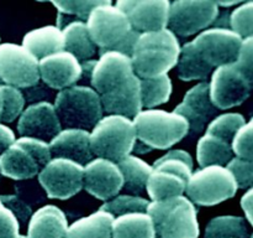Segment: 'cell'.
Masks as SVG:
<instances>
[{
	"instance_id": "6da1fadb",
	"label": "cell",
	"mask_w": 253,
	"mask_h": 238,
	"mask_svg": "<svg viewBox=\"0 0 253 238\" xmlns=\"http://www.w3.org/2000/svg\"><path fill=\"white\" fill-rule=\"evenodd\" d=\"M85 24L99 54L116 51L131 56L140 36L131 26L125 12L109 0L91 10Z\"/></svg>"
},
{
	"instance_id": "7a4b0ae2",
	"label": "cell",
	"mask_w": 253,
	"mask_h": 238,
	"mask_svg": "<svg viewBox=\"0 0 253 238\" xmlns=\"http://www.w3.org/2000/svg\"><path fill=\"white\" fill-rule=\"evenodd\" d=\"M179 52V42L170 30L140 34L130 56L133 72L141 79L167 74L177 66Z\"/></svg>"
},
{
	"instance_id": "3957f363",
	"label": "cell",
	"mask_w": 253,
	"mask_h": 238,
	"mask_svg": "<svg viewBox=\"0 0 253 238\" xmlns=\"http://www.w3.org/2000/svg\"><path fill=\"white\" fill-rule=\"evenodd\" d=\"M193 174V158L189 153L173 149L152 165L147 181L148 196L152 201H163L184 195Z\"/></svg>"
},
{
	"instance_id": "277c9868",
	"label": "cell",
	"mask_w": 253,
	"mask_h": 238,
	"mask_svg": "<svg viewBox=\"0 0 253 238\" xmlns=\"http://www.w3.org/2000/svg\"><path fill=\"white\" fill-rule=\"evenodd\" d=\"M53 106L62 129L91 131L104 117L100 96L89 86L76 84L59 91Z\"/></svg>"
},
{
	"instance_id": "5b68a950",
	"label": "cell",
	"mask_w": 253,
	"mask_h": 238,
	"mask_svg": "<svg viewBox=\"0 0 253 238\" xmlns=\"http://www.w3.org/2000/svg\"><path fill=\"white\" fill-rule=\"evenodd\" d=\"M156 238H198L199 223L195 205L185 196L152 201L147 207Z\"/></svg>"
},
{
	"instance_id": "8992f818",
	"label": "cell",
	"mask_w": 253,
	"mask_h": 238,
	"mask_svg": "<svg viewBox=\"0 0 253 238\" xmlns=\"http://www.w3.org/2000/svg\"><path fill=\"white\" fill-rule=\"evenodd\" d=\"M137 140L151 150H166L189 134V124L179 114L163 109H142L132 119Z\"/></svg>"
},
{
	"instance_id": "52a82bcc",
	"label": "cell",
	"mask_w": 253,
	"mask_h": 238,
	"mask_svg": "<svg viewBox=\"0 0 253 238\" xmlns=\"http://www.w3.org/2000/svg\"><path fill=\"white\" fill-rule=\"evenodd\" d=\"M136 129L132 119L108 114L90 131V148L94 158L119 163L135 148Z\"/></svg>"
},
{
	"instance_id": "ba28073f",
	"label": "cell",
	"mask_w": 253,
	"mask_h": 238,
	"mask_svg": "<svg viewBox=\"0 0 253 238\" xmlns=\"http://www.w3.org/2000/svg\"><path fill=\"white\" fill-rule=\"evenodd\" d=\"M51 159L48 143L21 136L0 155V174L12 180H30L39 176Z\"/></svg>"
},
{
	"instance_id": "9c48e42d",
	"label": "cell",
	"mask_w": 253,
	"mask_h": 238,
	"mask_svg": "<svg viewBox=\"0 0 253 238\" xmlns=\"http://www.w3.org/2000/svg\"><path fill=\"white\" fill-rule=\"evenodd\" d=\"M237 183L226 166L210 165L192 174L187 185L188 198L199 206H214L236 195Z\"/></svg>"
},
{
	"instance_id": "30bf717a",
	"label": "cell",
	"mask_w": 253,
	"mask_h": 238,
	"mask_svg": "<svg viewBox=\"0 0 253 238\" xmlns=\"http://www.w3.org/2000/svg\"><path fill=\"white\" fill-rule=\"evenodd\" d=\"M242 40L230 27L216 26L202 31L190 42L204 63L214 69L237 61Z\"/></svg>"
},
{
	"instance_id": "8fae6325",
	"label": "cell",
	"mask_w": 253,
	"mask_h": 238,
	"mask_svg": "<svg viewBox=\"0 0 253 238\" xmlns=\"http://www.w3.org/2000/svg\"><path fill=\"white\" fill-rule=\"evenodd\" d=\"M252 89L253 83L236 62L215 68L209 82L210 99L219 111L242 104Z\"/></svg>"
},
{
	"instance_id": "7c38bea8",
	"label": "cell",
	"mask_w": 253,
	"mask_h": 238,
	"mask_svg": "<svg viewBox=\"0 0 253 238\" xmlns=\"http://www.w3.org/2000/svg\"><path fill=\"white\" fill-rule=\"evenodd\" d=\"M219 16V6L210 0H178L170 2L168 30L175 36L187 37L198 34L214 24Z\"/></svg>"
},
{
	"instance_id": "4fadbf2b",
	"label": "cell",
	"mask_w": 253,
	"mask_h": 238,
	"mask_svg": "<svg viewBox=\"0 0 253 238\" xmlns=\"http://www.w3.org/2000/svg\"><path fill=\"white\" fill-rule=\"evenodd\" d=\"M0 81L17 89H27L40 82L39 60L22 45H0Z\"/></svg>"
},
{
	"instance_id": "5bb4252c",
	"label": "cell",
	"mask_w": 253,
	"mask_h": 238,
	"mask_svg": "<svg viewBox=\"0 0 253 238\" xmlns=\"http://www.w3.org/2000/svg\"><path fill=\"white\" fill-rule=\"evenodd\" d=\"M84 166L76 161L52 158L39 174V182L49 198L68 200L83 188Z\"/></svg>"
},
{
	"instance_id": "9a60e30c",
	"label": "cell",
	"mask_w": 253,
	"mask_h": 238,
	"mask_svg": "<svg viewBox=\"0 0 253 238\" xmlns=\"http://www.w3.org/2000/svg\"><path fill=\"white\" fill-rule=\"evenodd\" d=\"M131 57L116 51L100 54L90 77L91 88L99 96L111 93L125 86L133 76Z\"/></svg>"
},
{
	"instance_id": "2e32d148",
	"label": "cell",
	"mask_w": 253,
	"mask_h": 238,
	"mask_svg": "<svg viewBox=\"0 0 253 238\" xmlns=\"http://www.w3.org/2000/svg\"><path fill=\"white\" fill-rule=\"evenodd\" d=\"M115 5L125 12L138 34L168 27L170 2L167 0H120Z\"/></svg>"
},
{
	"instance_id": "e0dca14e",
	"label": "cell",
	"mask_w": 253,
	"mask_h": 238,
	"mask_svg": "<svg viewBox=\"0 0 253 238\" xmlns=\"http://www.w3.org/2000/svg\"><path fill=\"white\" fill-rule=\"evenodd\" d=\"M173 112L188 121L190 135H199L207 129L210 121L217 117L219 109L210 99L209 83L200 82L185 93L182 103L178 104Z\"/></svg>"
},
{
	"instance_id": "ac0fdd59",
	"label": "cell",
	"mask_w": 253,
	"mask_h": 238,
	"mask_svg": "<svg viewBox=\"0 0 253 238\" xmlns=\"http://www.w3.org/2000/svg\"><path fill=\"white\" fill-rule=\"evenodd\" d=\"M124 178L118 164L101 158H94L84 166L83 188L94 197L109 201L123 190Z\"/></svg>"
},
{
	"instance_id": "d6986e66",
	"label": "cell",
	"mask_w": 253,
	"mask_h": 238,
	"mask_svg": "<svg viewBox=\"0 0 253 238\" xmlns=\"http://www.w3.org/2000/svg\"><path fill=\"white\" fill-rule=\"evenodd\" d=\"M61 130V121L54 106L46 101L36 102L24 109L17 123L20 135L39 139L48 144Z\"/></svg>"
},
{
	"instance_id": "ffe728a7",
	"label": "cell",
	"mask_w": 253,
	"mask_h": 238,
	"mask_svg": "<svg viewBox=\"0 0 253 238\" xmlns=\"http://www.w3.org/2000/svg\"><path fill=\"white\" fill-rule=\"evenodd\" d=\"M40 79L48 88L63 91L82 78L81 62L67 51L49 55L39 61Z\"/></svg>"
},
{
	"instance_id": "44dd1931",
	"label": "cell",
	"mask_w": 253,
	"mask_h": 238,
	"mask_svg": "<svg viewBox=\"0 0 253 238\" xmlns=\"http://www.w3.org/2000/svg\"><path fill=\"white\" fill-rule=\"evenodd\" d=\"M52 158L76 161L85 166L94 159L90 148V131L82 129H62L49 143Z\"/></svg>"
},
{
	"instance_id": "7402d4cb",
	"label": "cell",
	"mask_w": 253,
	"mask_h": 238,
	"mask_svg": "<svg viewBox=\"0 0 253 238\" xmlns=\"http://www.w3.org/2000/svg\"><path fill=\"white\" fill-rule=\"evenodd\" d=\"M104 112L114 116H123L133 119L142 111L141 99V79L133 76L127 83L118 91L100 96Z\"/></svg>"
},
{
	"instance_id": "603a6c76",
	"label": "cell",
	"mask_w": 253,
	"mask_h": 238,
	"mask_svg": "<svg viewBox=\"0 0 253 238\" xmlns=\"http://www.w3.org/2000/svg\"><path fill=\"white\" fill-rule=\"evenodd\" d=\"M68 227L61 208L53 205L42 206L30 218L27 238H66Z\"/></svg>"
},
{
	"instance_id": "cb8c5ba5",
	"label": "cell",
	"mask_w": 253,
	"mask_h": 238,
	"mask_svg": "<svg viewBox=\"0 0 253 238\" xmlns=\"http://www.w3.org/2000/svg\"><path fill=\"white\" fill-rule=\"evenodd\" d=\"M22 46L40 61L49 55L64 51L63 34L61 29L52 25L34 29L24 36Z\"/></svg>"
},
{
	"instance_id": "d4e9b609",
	"label": "cell",
	"mask_w": 253,
	"mask_h": 238,
	"mask_svg": "<svg viewBox=\"0 0 253 238\" xmlns=\"http://www.w3.org/2000/svg\"><path fill=\"white\" fill-rule=\"evenodd\" d=\"M114 220L115 217L111 213L98 210L72 223L66 238H113Z\"/></svg>"
},
{
	"instance_id": "484cf974",
	"label": "cell",
	"mask_w": 253,
	"mask_h": 238,
	"mask_svg": "<svg viewBox=\"0 0 253 238\" xmlns=\"http://www.w3.org/2000/svg\"><path fill=\"white\" fill-rule=\"evenodd\" d=\"M234 158L232 143L205 131L197 145V160L202 168L210 165L226 166Z\"/></svg>"
},
{
	"instance_id": "4316f807",
	"label": "cell",
	"mask_w": 253,
	"mask_h": 238,
	"mask_svg": "<svg viewBox=\"0 0 253 238\" xmlns=\"http://www.w3.org/2000/svg\"><path fill=\"white\" fill-rule=\"evenodd\" d=\"M62 34L64 39V51L77 57L79 62L88 61L96 54L98 47L91 40L85 22L74 20L62 29Z\"/></svg>"
},
{
	"instance_id": "83f0119b",
	"label": "cell",
	"mask_w": 253,
	"mask_h": 238,
	"mask_svg": "<svg viewBox=\"0 0 253 238\" xmlns=\"http://www.w3.org/2000/svg\"><path fill=\"white\" fill-rule=\"evenodd\" d=\"M113 238H156L152 218L147 212H132L115 217Z\"/></svg>"
},
{
	"instance_id": "f1b7e54d",
	"label": "cell",
	"mask_w": 253,
	"mask_h": 238,
	"mask_svg": "<svg viewBox=\"0 0 253 238\" xmlns=\"http://www.w3.org/2000/svg\"><path fill=\"white\" fill-rule=\"evenodd\" d=\"M116 164L124 178L123 190H125L127 195L140 196L147 186L152 166L131 154Z\"/></svg>"
},
{
	"instance_id": "f546056e",
	"label": "cell",
	"mask_w": 253,
	"mask_h": 238,
	"mask_svg": "<svg viewBox=\"0 0 253 238\" xmlns=\"http://www.w3.org/2000/svg\"><path fill=\"white\" fill-rule=\"evenodd\" d=\"M178 77L182 81H202L207 82L210 74L212 73V68L204 63L199 55L193 47L192 42H187L180 47L179 57L177 62Z\"/></svg>"
},
{
	"instance_id": "4dcf8cb0",
	"label": "cell",
	"mask_w": 253,
	"mask_h": 238,
	"mask_svg": "<svg viewBox=\"0 0 253 238\" xmlns=\"http://www.w3.org/2000/svg\"><path fill=\"white\" fill-rule=\"evenodd\" d=\"M204 238H251L245 218L240 216H219L208 223Z\"/></svg>"
},
{
	"instance_id": "1f68e13d",
	"label": "cell",
	"mask_w": 253,
	"mask_h": 238,
	"mask_svg": "<svg viewBox=\"0 0 253 238\" xmlns=\"http://www.w3.org/2000/svg\"><path fill=\"white\" fill-rule=\"evenodd\" d=\"M170 94H172V81L168 74H162L155 78L141 79L142 108L153 109L157 106L167 103Z\"/></svg>"
},
{
	"instance_id": "d6a6232c",
	"label": "cell",
	"mask_w": 253,
	"mask_h": 238,
	"mask_svg": "<svg viewBox=\"0 0 253 238\" xmlns=\"http://www.w3.org/2000/svg\"><path fill=\"white\" fill-rule=\"evenodd\" d=\"M25 96L20 89L0 84V123H11L24 112Z\"/></svg>"
},
{
	"instance_id": "836d02e7",
	"label": "cell",
	"mask_w": 253,
	"mask_h": 238,
	"mask_svg": "<svg viewBox=\"0 0 253 238\" xmlns=\"http://www.w3.org/2000/svg\"><path fill=\"white\" fill-rule=\"evenodd\" d=\"M148 205L150 202L141 196L124 193V195H118L111 200L105 201L99 210L106 211V212L111 213L114 217H119V216L126 215V213L147 212Z\"/></svg>"
},
{
	"instance_id": "e575fe53",
	"label": "cell",
	"mask_w": 253,
	"mask_h": 238,
	"mask_svg": "<svg viewBox=\"0 0 253 238\" xmlns=\"http://www.w3.org/2000/svg\"><path fill=\"white\" fill-rule=\"evenodd\" d=\"M245 117L240 113H225L215 117L207 126L208 133L232 143L237 131L245 125Z\"/></svg>"
},
{
	"instance_id": "d590c367",
	"label": "cell",
	"mask_w": 253,
	"mask_h": 238,
	"mask_svg": "<svg viewBox=\"0 0 253 238\" xmlns=\"http://www.w3.org/2000/svg\"><path fill=\"white\" fill-rule=\"evenodd\" d=\"M230 29L242 39L253 36V1L241 2L229 16Z\"/></svg>"
},
{
	"instance_id": "8d00e7d4",
	"label": "cell",
	"mask_w": 253,
	"mask_h": 238,
	"mask_svg": "<svg viewBox=\"0 0 253 238\" xmlns=\"http://www.w3.org/2000/svg\"><path fill=\"white\" fill-rule=\"evenodd\" d=\"M105 0H74V1H53L52 4L57 7L58 12L67 16H76L79 21L86 22L89 14L94 7L99 6Z\"/></svg>"
},
{
	"instance_id": "74e56055",
	"label": "cell",
	"mask_w": 253,
	"mask_h": 238,
	"mask_svg": "<svg viewBox=\"0 0 253 238\" xmlns=\"http://www.w3.org/2000/svg\"><path fill=\"white\" fill-rule=\"evenodd\" d=\"M232 151L237 158L253 161V117L236 133L232 140Z\"/></svg>"
},
{
	"instance_id": "f35d334b",
	"label": "cell",
	"mask_w": 253,
	"mask_h": 238,
	"mask_svg": "<svg viewBox=\"0 0 253 238\" xmlns=\"http://www.w3.org/2000/svg\"><path fill=\"white\" fill-rule=\"evenodd\" d=\"M226 168L235 178L237 187L242 190L253 187V161L235 156L227 163Z\"/></svg>"
},
{
	"instance_id": "ab89813d",
	"label": "cell",
	"mask_w": 253,
	"mask_h": 238,
	"mask_svg": "<svg viewBox=\"0 0 253 238\" xmlns=\"http://www.w3.org/2000/svg\"><path fill=\"white\" fill-rule=\"evenodd\" d=\"M19 230L20 223L16 216L4 205L0 206V238H17Z\"/></svg>"
},
{
	"instance_id": "60d3db41",
	"label": "cell",
	"mask_w": 253,
	"mask_h": 238,
	"mask_svg": "<svg viewBox=\"0 0 253 238\" xmlns=\"http://www.w3.org/2000/svg\"><path fill=\"white\" fill-rule=\"evenodd\" d=\"M236 63L253 83V36L242 40Z\"/></svg>"
},
{
	"instance_id": "b9f144b4",
	"label": "cell",
	"mask_w": 253,
	"mask_h": 238,
	"mask_svg": "<svg viewBox=\"0 0 253 238\" xmlns=\"http://www.w3.org/2000/svg\"><path fill=\"white\" fill-rule=\"evenodd\" d=\"M0 201H1L5 207L12 211V213L16 217L26 218L31 213V210H30L29 206L21 198L17 197V196H0Z\"/></svg>"
},
{
	"instance_id": "7bdbcfd3",
	"label": "cell",
	"mask_w": 253,
	"mask_h": 238,
	"mask_svg": "<svg viewBox=\"0 0 253 238\" xmlns=\"http://www.w3.org/2000/svg\"><path fill=\"white\" fill-rule=\"evenodd\" d=\"M15 140H16V138H15L14 131L9 126L0 123V155L5 150H7L14 144Z\"/></svg>"
},
{
	"instance_id": "ee69618b",
	"label": "cell",
	"mask_w": 253,
	"mask_h": 238,
	"mask_svg": "<svg viewBox=\"0 0 253 238\" xmlns=\"http://www.w3.org/2000/svg\"><path fill=\"white\" fill-rule=\"evenodd\" d=\"M241 207L244 210L246 218L253 227V187L249 188L241 198Z\"/></svg>"
},
{
	"instance_id": "f6af8a7d",
	"label": "cell",
	"mask_w": 253,
	"mask_h": 238,
	"mask_svg": "<svg viewBox=\"0 0 253 238\" xmlns=\"http://www.w3.org/2000/svg\"><path fill=\"white\" fill-rule=\"evenodd\" d=\"M217 6H225V7H229V6H234V5L237 4H241L240 1H230V2H216Z\"/></svg>"
},
{
	"instance_id": "bcb514c9",
	"label": "cell",
	"mask_w": 253,
	"mask_h": 238,
	"mask_svg": "<svg viewBox=\"0 0 253 238\" xmlns=\"http://www.w3.org/2000/svg\"><path fill=\"white\" fill-rule=\"evenodd\" d=\"M17 238H27V237H25V236H19V237Z\"/></svg>"
},
{
	"instance_id": "7dc6e473",
	"label": "cell",
	"mask_w": 253,
	"mask_h": 238,
	"mask_svg": "<svg viewBox=\"0 0 253 238\" xmlns=\"http://www.w3.org/2000/svg\"><path fill=\"white\" fill-rule=\"evenodd\" d=\"M0 206H2V202H1V201H0Z\"/></svg>"
},
{
	"instance_id": "c3c4849f",
	"label": "cell",
	"mask_w": 253,
	"mask_h": 238,
	"mask_svg": "<svg viewBox=\"0 0 253 238\" xmlns=\"http://www.w3.org/2000/svg\"><path fill=\"white\" fill-rule=\"evenodd\" d=\"M0 84H2V82H1V81H0Z\"/></svg>"
},
{
	"instance_id": "681fc988",
	"label": "cell",
	"mask_w": 253,
	"mask_h": 238,
	"mask_svg": "<svg viewBox=\"0 0 253 238\" xmlns=\"http://www.w3.org/2000/svg\"><path fill=\"white\" fill-rule=\"evenodd\" d=\"M251 238H253V236H252V237H251Z\"/></svg>"
}]
</instances>
